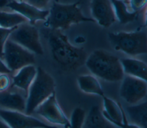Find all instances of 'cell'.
I'll use <instances>...</instances> for the list:
<instances>
[{
  "instance_id": "obj_1",
  "label": "cell",
  "mask_w": 147,
  "mask_h": 128,
  "mask_svg": "<svg viewBox=\"0 0 147 128\" xmlns=\"http://www.w3.org/2000/svg\"><path fill=\"white\" fill-rule=\"evenodd\" d=\"M47 38L52 57L62 70L73 71L84 64L87 55L84 48L72 45L60 30L50 29Z\"/></svg>"
},
{
  "instance_id": "obj_2",
  "label": "cell",
  "mask_w": 147,
  "mask_h": 128,
  "mask_svg": "<svg viewBox=\"0 0 147 128\" xmlns=\"http://www.w3.org/2000/svg\"><path fill=\"white\" fill-rule=\"evenodd\" d=\"M84 64L92 74L106 81L122 80L125 75L119 59L102 49L94 51L87 57Z\"/></svg>"
},
{
  "instance_id": "obj_3",
  "label": "cell",
  "mask_w": 147,
  "mask_h": 128,
  "mask_svg": "<svg viewBox=\"0 0 147 128\" xmlns=\"http://www.w3.org/2000/svg\"><path fill=\"white\" fill-rule=\"evenodd\" d=\"M80 1L71 4L53 2L44 25L51 29L65 30L71 25L82 22H95L92 18L84 15L79 7Z\"/></svg>"
},
{
  "instance_id": "obj_4",
  "label": "cell",
  "mask_w": 147,
  "mask_h": 128,
  "mask_svg": "<svg viewBox=\"0 0 147 128\" xmlns=\"http://www.w3.org/2000/svg\"><path fill=\"white\" fill-rule=\"evenodd\" d=\"M55 88L53 78L42 68L38 67L36 77L28 90L25 113L28 115L33 113L42 102L55 92Z\"/></svg>"
},
{
  "instance_id": "obj_5",
  "label": "cell",
  "mask_w": 147,
  "mask_h": 128,
  "mask_svg": "<svg viewBox=\"0 0 147 128\" xmlns=\"http://www.w3.org/2000/svg\"><path fill=\"white\" fill-rule=\"evenodd\" d=\"M108 37L110 44L116 51H121L133 56L147 53V34L144 30L110 32Z\"/></svg>"
},
{
  "instance_id": "obj_6",
  "label": "cell",
  "mask_w": 147,
  "mask_h": 128,
  "mask_svg": "<svg viewBox=\"0 0 147 128\" xmlns=\"http://www.w3.org/2000/svg\"><path fill=\"white\" fill-rule=\"evenodd\" d=\"M3 59L11 72L35 63L33 52L9 38L4 45Z\"/></svg>"
},
{
  "instance_id": "obj_7",
  "label": "cell",
  "mask_w": 147,
  "mask_h": 128,
  "mask_svg": "<svg viewBox=\"0 0 147 128\" xmlns=\"http://www.w3.org/2000/svg\"><path fill=\"white\" fill-rule=\"evenodd\" d=\"M9 39L33 53L42 55L44 53L38 30L30 24L24 22L17 26L10 33Z\"/></svg>"
},
{
  "instance_id": "obj_8",
  "label": "cell",
  "mask_w": 147,
  "mask_h": 128,
  "mask_svg": "<svg viewBox=\"0 0 147 128\" xmlns=\"http://www.w3.org/2000/svg\"><path fill=\"white\" fill-rule=\"evenodd\" d=\"M146 80L124 75L119 89V95L127 103L137 104L146 96Z\"/></svg>"
},
{
  "instance_id": "obj_9",
  "label": "cell",
  "mask_w": 147,
  "mask_h": 128,
  "mask_svg": "<svg viewBox=\"0 0 147 128\" xmlns=\"http://www.w3.org/2000/svg\"><path fill=\"white\" fill-rule=\"evenodd\" d=\"M34 112L52 124L71 127L69 120L57 102L55 92L42 102Z\"/></svg>"
},
{
  "instance_id": "obj_10",
  "label": "cell",
  "mask_w": 147,
  "mask_h": 128,
  "mask_svg": "<svg viewBox=\"0 0 147 128\" xmlns=\"http://www.w3.org/2000/svg\"><path fill=\"white\" fill-rule=\"evenodd\" d=\"M0 118L12 128H52L39 119L22 112L0 108Z\"/></svg>"
},
{
  "instance_id": "obj_11",
  "label": "cell",
  "mask_w": 147,
  "mask_h": 128,
  "mask_svg": "<svg viewBox=\"0 0 147 128\" xmlns=\"http://www.w3.org/2000/svg\"><path fill=\"white\" fill-rule=\"evenodd\" d=\"M90 9L92 18L104 28L109 27L117 20L111 0H91Z\"/></svg>"
},
{
  "instance_id": "obj_12",
  "label": "cell",
  "mask_w": 147,
  "mask_h": 128,
  "mask_svg": "<svg viewBox=\"0 0 147 128\" xmlns=\"http://www.w3.org/2000/svg\"><path fill=\"white\" fill-rule=\"evenodd\" d=\"M103 116L113 125L119 127H137L133 124H129L125 115L123 109L114 100L105 96H103Z\"/></svg>"
},
{
  "instance_id": "obj_13",
  "label": "cell",
  "mask_w": 147,
  "mask_h": 128,
  "mask_svg": "<svg viewBox=\"0 0 147 128\" xmlns=\"http://www.w3.org/2000/svg\"><path fill=\"white\" fill-rule=\"evenodd\" d=\"M6 6L22 15L32 25L35 24L38 21H45L49 13V10L40 9L24 1H11L7 2Z\"/></svg>"
},
{
  "instance_id": "obj_14",
  "label": "cell",
  "mask_w": 147,
  "mask_h": 128,
  "mask_svg": "<svg viewBox=\"0 0 147 128\" xmlns=\"http://www.w3.org/2000/svg\"><path fill=\"white\" fill-rule=\"evenodd\" d=\"M26 100L20 93L6 90L0 91V108L25 112Z\"/></svg>"
},
{
  "instance_id": "obj_15",
  "label": "cell",
  "mask_w": 147,
  "mask_h": 128,
  "mask_svg": "<svg viewBox=\"0 0 147 128\" xmlns=\"http://www.w3.org/2000/svg\"><path fill=\"white\" fill-rule=\"evenodd\" d=\"M37 73V68L33 64L25 65L17 71L13 77L12 85L23 90L26 97L30 86L34 79Z\"/></svg>"
},
{
  "instance_id": "obj_16",
  "label": "cell",
  "mask_w": 147,
  "mask_h": 128,
  "mask_svg": "<svg viewBox=\"0 0 147 128\" xmlns=\"http://www.w3.org/2000/svg\"><path fill=\"white\" fill-rule=\"evenodd\" d=\"M119 61L125 75L146 81L147 66L145 62L133 58H122Z\"/></svg>"
},
{
  "instance_id": "obj_17",
  "label": "cell",
  "mask_w": 147,
  "mask_h": 128,
  "mask_svg": "<svg viewBox=\"0 0 147 128\" xmlns=\"http://www.w3.org/2000/svg\"><path fill=\"white\" fill-rule=\"evenodd\" d=\"M115 126L103 116L102 111L97 105L91 107L86 117L82 127L88 128H113Z\"/></svg>"
},
{
  "instance_id": "obj_18",
  "label": "cell",
  "mask_w": 147,
  "mask_h": 128,
  "mask_svg": "<svg viewBox=\"0 0 147 128\" xmlns=\"http://www.w3.org/2000/svg\"><path fill=\"white\" fill-rule=\"evenodd\" d=\"M126 111L133 125L137 127H147L146 102L128 106Z\"/></svg>"
},
{
  "instance_id": "obj_19",
  "label": "cell",
  "mask_w": 147,
  "mask_h": 128,
  "mask_svg": "<svg viewBox=\"0 0 147 128\" xmlns=\"http://www.w3.org/2000/svg\"><path fill=\"white\" fill-rule=\"evenodd\" d=\"M78 83L80 89L85 93L97 95L100 96L104 95L102 88L98 79L91 75H80L78 77Z\"/></svg>"
},
{
  "instance_id": "obj_20",
  "label": "cell",
  "mask_w": 147,
  "mask_h": 128,
  "mask_svg": "<svg viewBox=\"0 0 147 128\" xmlns=\"http://www.w3.org/2000/svg\"><path fill=\"white\" fill-rule=\"evenodd\" d=\"M116 19L121 24H126L134 21L138 11H133L129 9L127 5L122 0H111Z\"/></svg>"
},
{
  "instance_id": "obj_21",
  "label": "cell",
  "mask_w": 147,
  "mask_h": 128,
  "mask_svg": "<svg viewBox=\"0 0 147 128\" xmlns=\"http://www.w3.org/2000/svg\"><path fill=\"white\" fill-rule=\"evenodd\" d=\"M27 21L24 17L17 12L0 11V27L11 29Z\"/></svg>"
},
{
  "instance_id": "obj_22",
  "label": "cell",
  "mask_w": 147,
  "mask_h": 128,
  "mask_svg": "<svg viewBox=\"0 0 147 128\" xmlns=\"http://www.w3.org/2000/svg\"><path fill=\"white\" fill-rule=\"evenodd\" d=\"M86 118L85 111L80 108H75L71 114L70 119L71 127L72 128H80L83 127L84 120Z\"/></svg>"
},
{
  "instance_id": "obj_23",
  "label": "cell",
  "mask_w": 147,
  "mask_h": 128,
  "mask_svg": "<svg viewBox=\"0 0 147 128\" xmlns=\"http://www.w3.org/2000/svg\"><path fill=\"white\" fill-rule=\"evenodd\" d=\"M16 27L11 29H6L0 27V57L1 59H3V52L6 40L9 38L10 33Z\"/></svg>"
},
{
  "instance_id": "obj_24",
  "label": "cell",
  "mask_w": 147,
  "mask_h": 128,
  "mask_svg": "<svg viewBox=\"0 0 147 128\" xmlns=\"http://www.w3.org/2000/svg\"><path fill=\"white\" fill-rule=\"evenodd\" d=\"M146 0H129V6L133 11H139L145 6Z\"/></svg>"
},
{
  "instance_id": "obj_25",
  "label": "cell",
  "mask_w": 147,
  "mask_h": 128,
  "mask_svg": "<svg viewBox=\"0 0 147 128\" xmlns=\"http://www.w3.org/2000/svg\"><path fill=\"white\" fill-rule=\"evenodd\" d=\"M11 84V80L8 74L0 73V91L8 90Z\"/></svg>"
},
{
  "instance_id": "obj_26",
  "label": "cell",
  "mask_w": 147,
  "mask_h": 128,
  "mask_svg": "<svg viewBox=\"0 0 147 128\" xmlns=\"http://www.w3.org/2000/svg\"><path fill=\"white\" fill-rule=\"evenodd\" d=\"M51 0H27V2L40 9H44Z\"/></svg>"
},
{
  "instance_id": "obj_27",
  "label": "cell",
  "mask_w": 147,
  "mask_h": 128,
  "mask_svg": "<svg viewBox=\"0 0 147 128\" xmlns=\"http://www.w3.org/2000/svg\"><path fill=\"white\" fill-rule=\"evenodd\" d=\"M12 72L10 69L7 67L6 63L4 61L2 60V59L0 57V73H10Z\"/></svg>"
},
{
  "instance_id": "obj_28",
  "label": "cell",
  "mask_w": 147,
  "mask_h": 128,
  "mask_svg": "<svg viewBox=\"0 0 147 128\" xmlns=\"http://www.w3.org/2000/svg\"><path fill=\"white\" fill-rule=\"evenodd\" d=\"M86 41V39L83 36H78L75 38V42L77 44H83L84 43V42Z\"/></svg>"
},
{
  "instance_id": "obj_29",
  "label": "cell",
  "mask_w": 147,
  "mask_h": 128,
  "mask_svg": "<svg viewBox=\"0 0 147 128\" xmlns=\"http://www.w3.org/2000/svg\"><path fill=\"white\" fill-rule=\"evenodd\" d=\"M0 128H9L7 123L0 118Z\"/></svg>"
},
{
  "instance_id": "obj_30",
  "label": "cell",
  "mask_w": 147,
  "mask_h": 128,
  "mask_svg": "<svg viewBox=\"0 0 147 128\" xmlns=\"http://www.w3.org/2000/svg\"><path fill=\"white\" fill-rule=\"evenodd\" d=\"M7 3V0H0V7L6 6Z\"/></svg>"
},
{
  "instance_id": "obj_31",
  "label": "cell",
  "mask_w": 147,
  "mask_h": 128,
  "mask_svg": "<svg viewBox=\"0 0 147 128\" xmlns=\"http://www.w3.org/2000/svg\"><path fill=\"white\" fill-rule=\"evenodd\" d=\"M122 1H123V2H125L127 5V6H129V0H122Z\"/></svg>"
},
{
  "instance_id": "obj_32",
  "label": "cell",
  "mask_w": 147,
  "mask_h": 128,
  "mask_svg": "<svg viewBox=\"0 0 147 128\" xmlns=\"http://www.w3.org/2000/svg\"><path fill=\"white\" fill-rule=\"evenodd\" d=\"M17 1H18V2H22V1H24V0H17Z\"/></svg>"
}]
</instances>
